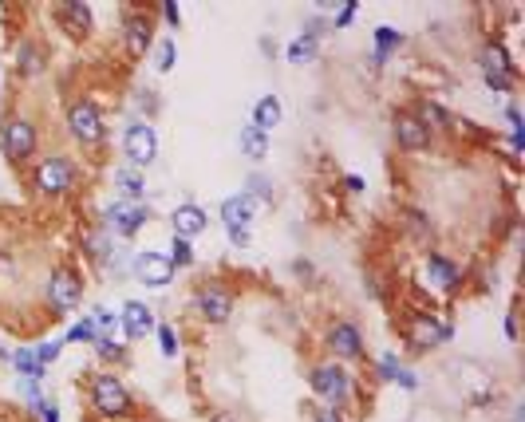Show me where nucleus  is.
<instances>
[{
	"instance_id": "obj_31",
	"label": "nucleus",
	"mask_w": 525,
	"mask_h": 422,
	"mask_svg": "<svg viewBox=\"0 0 525 422\" xmlns=\"http://www.w3.org/2000/svg\"><path fill=\"white\" fill-rule=\"evenodd\" d=\"M115 245H118V241H115L111 233H103V229H99V225H95V229H91V233H88V237H83V245H79V249H83V257H88L91 264H99V261H103V257H107V252H111Z\"/></svg>"
},
{
	"instance_id": "obj_6",
	"label": "nucleus",
	"mask_w": 525,
	"mask_h": 422,
	"mask_svg": "<svg viewBox=\"0 0 525 422\" xmlns=\"http://www.w3.org/2000/svg\"><path fill=\"white\" fill-rule=\"evenodd\" d=\"M0 154L12 166H28L40 154V127L28 111H8L0 118Z\"/></svg>"
},
{
	"instance_id": "obj_24",
	"label": "nucleus",
	"mask_w": 525,
	"mask_h": 422,
	"mask_svg": "<svg viewBox=\"0 0 525 422\" xmlns=\"http://www.w3.org/2000/svg\"><path fill=\"white\" fill-rule=\"evenodd\" d=\"M411 111L419 115L427 127H431V135H435V139H438V135H450V130H458V118L450 115V111H447V107L438 103V99H431V95H423V99H415Z\"/></svg>"
},
{
	"instance_id": "obj_43",
	"label": "nucleus",
	"mask_w": 525,
	"mask_h": 422,
	"mask_svg": "<svg viewBox=\"0 0 525 422\" xmlns=\"http://www.w3.org/2000/svg\"><path fill=\"white\" fill-rule=\"evenodd\" d=\"M360 16V5L355 0H348L344 8H332V16H328V24H332V32H344V28H352V20Z\"/></svg>"
},
{
	"instance_id": "obj_19",
	"label": "nucleus",
	"mask_w": 525,
	"mask_h": 422,
	"mask_svg": "<svg viewBox=\"0 0 525 422\" xmlns=\"http://www.w3.org/2000/svg\"><path fill=\"white\" fill-rule=\"evenodd\" d=\"M257 201L245 194V190H237V194H230V198H221V206H218V213H221V229L230 233V229H242V233H253V221H257Z\"/></svg>"
},
{
	"instance_id": "obj_8",
	"label": "nucleus",
	"mask_w": 525,
	"mask_h": 422,
	"mask_svg": "<svg viewBox=\"0 0 525 422\" xmlns=\"http://www.w3.org/2000/svg\"><path fill=\"white\" fill-rule=\"evenodd\" d=\"M233 308H237V293H233V288H225L221 281H210V276H206V281H198L194 293H190V312H194L201 324H210V328L230 324Z\"/></svg>"
},
{
	"instance_id": "obj_27",
	"label": "nucleus",
	"mask_w": 525,
	"mask_h": 422,
	"mask_svg": "<svg viewBox=\"0 0 525 422\" xmlns=\"http://www.w3.org/2000/svg\"><path fill=\"white\" fill-rule=\"evenodd\" d=\"M91 352H95V359L99 364H107L111 371H118L130 359V347H127V340L123 335H99V340L91 344Z\"/></svg>"
},
{
	"instance_id": "obj_52",
	"label": "nucleus",
	"mask_w": 525,
	"mask_h": 422,
	"mask_svg": "<svg viewBox=\"0 0 525 422\" xmlns=\"http://www.w3.org/2000/svg\"><path fill=\"white\" fill-rule=\"evenodd\" d=\"M344 190H348V194H364L367 182H364L360 174H344Z\"/></svg>"
},
{
	"instance_id": "obj_1",
	"label": "nucleus",
	"mask_w": 525,
	"mask_h": 422,
	"mask_svg": "<svg viewBox=\"0 0 525 422\" xmlns=\"http://www.w3.org/2000/svg\"><path fill=\"white\" fill-rule=\"evenodd\" d=\"M88 407L95 418L103 422H130L135 418V395H130L127 379L118 371L103 367L88 379Z\"/></svg>"
},
{
	"instance_id": "obj_50",
	"label": "nucleus",
	"mask_w": 525,
	"mask_h": 422,
	"mask_svg": "<svg viewBox=\"0 0 525 422\" xmlns=\"http://www.w3.org/2000/svg\"><path fill=\"white\" fill-rule=\"evenodd\" d=\"M162 20H166V28H178V24H182V8H178L174 0H166V5H162Z\"/></svg>"
},
{
	"instance_id": "obj_30",
	"label": "nucleus",
	"mask_w": 525,
	"mask_h": 422,
	"mask_svg": "<svg viewBox=\"0 0 525 422\" xmlns=\"http://www.w3.org/2000/svg\"><path fill=\"white\" fill-rule=\"evenodd\" d=\"M130 257H135V252H127L123 245H115L99 264H95V269H99L103 276H111V281H127V276H130Z\"/></svg>"
},
{
	"instance_id": "obj_21",
	"label": "nucleus",
	"mask_w": 525,
	"mask_h": 422,
	"mask_svg": "<svg viewBox=\"0 0 525 422\" xmlns=\"http://www.w3.org/2000/svg\"><path fill=\"white\" fill-rule=\"evenodd\" d=\"M479 71H490V76H510V79H521V67L514 64L510 47L502 40H486L479 47Z\"/></svg>"
},
{
	"instance_id": "obj_5",
	"label": "nucleus",
	"mask_w": 525,
	"mask_h": 422,
	"mask_svg": "<svg viewBox=\"0 0 525 422\" xmlns=\"http://www.w3.org/2000/svg\"><path fill=\"white\" fill-rule=\"evenodd\" d=\"M403 340H407V352H415V355L438 352V347H447L455 340V324L435 308H415V312H407V320H403Z\"/></svg>"
},
{
	"instance_id": "obj_3",
	"label": "nucleus",
	"mask_w": 525,
	"mask_h": 422,
	"mask_svg": "<svg viewBox=\"0 0 525 422\" xmlns=\"http://www.w3.org/2000/svg\"><path fill=\"white\" fill-rule=\"evenodd\" d=\"M64 130L83 150H99V147H107V139H111L107 115L99 111V103H95L91 95H71L64 103Z\"/></svg>"
},
{
	"instance_id": "obj_37",
	"label": "nucleus",
	"mask_w": 525,
	"mask_h": 422,
	"mask_svg": "<svg viewBox=\"0 0 525 422\" xmlns=\"http://www.w3.org/2000/svg\"><path fill=\"white\" fill-rule=\"evenodd\" d=\"M166 261L174 264V273L178 269H194V241H182V237H170V245H166Z\"/></svg>"
},
{
	"instance_id": "obj_15",
	"label": "nucleus",
	"mask_w": 525,
	"mask_h": 422,
	"mask_svg": "<svg viewBox=\"0 0 525 422\" xmlns=\"http://www.w3.org/2000/svg\"><path fill=\"white\" fill-rule=\"evenodd\" d=\"M47 16L56 20V28L67 36V40H88L95 32V8L88 0H56L52 8H47Z\"/></svg>"
},
{
	"instance_id": "obj_40",
	"label": "nucleus",
	"mask_w": 525,
	"mask_h": 422,
	"mask_svg": "<svg viewBox=\"0 0 525 422\" xmlns=\"http://www.w3.org/2000/svg\"><path fill=\"white\" fill-rule=\"evenodd\" d=\"M95 340H99V328H95L91 316H79V320L67 328V335H64V344H83V347H91Z\"/></svg>"
},
{
	"instance_id": "obj_12",
	"label": "nucleus",
	"mask_w": 525,
	"mask_h": 422,
	"mask_svg": "<svg viewBox=\"0 0 525 422\" xmlns=\"http://www.w3.org/2000/svg\"><path fill=\"white\" fill-rule=\"evenodd\" d=\"M123 159L127 166H135V170H147V166L159 162V150H162V139H159V127L154 123H142V118H130L123 127Z\"/></svg>"
},
{
	"instance_id": "obj_39",
	"label": "nucleus",
	"mask_w": 525,
	"mask_h": 422,
	"mask_svg": "<svg viewBox=\"0 0 525 422\" xmlns=\"http://www.w3.org/2000/svg\"><path fill=\"white\" fill-rule=\"evenodd\" d=\"M154 340H159L162 359H178V352H182V335H178L174 324H159V328H154Z\"/></svg>"
},
{
	"instance_id": "obj_20",
	"label": "nucleus",
	"mask_w": 525,
	"mask_h": 422,
	"mask_svg": "<svg viewBox=\"0 0 525 422\" xmlns=\"http://www.w3.org/2000/svg\"><path fill=\"white\" fill-rule=\"evenodd\" d=\"M210 229V213L198 206V201H182V206L170 210V233L182 241H198Z\"/></svg>"
},
{
	"instance_id": "obj_4",
	"label": "nucleus",
	"mask_w": 525,
	"mask_h": 422,
	"mask_svg": "<svg viewBox=\"0 0 525 422\" xmlns=\"http://www.w3.org/2000/svg\"><path fill=\"white\" fill-rule=\"evenodd\" d=\"M308 391H313L324 407H336V411H348L355 403V395H360L352 367L336 364V359H320V364L308 367Z\"/></svg>"
},
{
	"instance_id": "obj_41",
	"label": "nucleus",
	"mask_w": 525,
	"mask_h": 422,
	"mask_svg": "<svg viewBox=\"0 0 525 422\" xmlns=\"http://www.w3.org/2000/svg\"><path fill=\"white\" fill-rule=\"evenodd\" d=\"M88 316L95 320L99 335H118V308H107V304H95Z\"/></svg>"
},
{
	"instance_id": "obj_10",
	"label": "nucleus",
	"mask_w": 525,
	"mask_h": 422,
	"mask_svg": "<svg viewBox=\"0 0 525 422\" xmlns=\"http://www.w3.org/2000/svg\"><path fill=\"white\" fill-rule=\"evenodd\" d=\"M324 352L328 359H336V364H360V359H367V340H364V332H360V324L355 320H328V328H324Z\"/></svg>"
},
{
	"instance_id": "obj_9",
	"label": "nucleus",
	"mask_w": 525,
	"mask_h": 422,
	"mask_svg": "<svg viewBox=\"0 0 525 422\" xmlns=\"http://www.w3.org/2000/svg\"><path fill=\"white\" fill-rule=\"evenodd\" d=\"M423 284H427V293L458 296L462 284H467V273H462V264L450 257V252L427 249V252H423Z\"/></svg>"
},
{
	"instance_id": "obj_7",
	"label": "nucleus",
	"mask_w": 525,
	"mask_h": 422,
	"mask_svg": "<svg viewBox=\"0 0 525 422\" xmlns=\"http://www.w3.org/2000/svg\"><path fill=\"white\" fill-rule=\"evenodd\" d=\"M83 293H88V281L76 264H56L44 281V308L52 312V320H67L83 304Z\"/></svg>"
},
{
	"instance_id": "obj_55",
	"label": "nucleus",
	"mask_w": 525,
	"mask_h": 422,
	"mask_svg": "<svg viewBox=\"0 0 525 422\" xmlns=\"http://www.w3.org/2000/svg\"><path fill=\"white\" fill-rule=\"evenodd\" d=\"M206 422H237V418H233V415H225V411H218V415H210Z\"/></svg>"
},
{
	"instance_id": "obj_38",
	"label": "nucleus",
	"mask_w": 525,
	"mask_h": 422,
	"mask_svg": "<svg viewBox=\"0 0 525 422\" xmlns=\"http://www.w3.org/2000/svg\"><path fill=\"white\" fill-rule=\"evenodd\" d=\"M403 367H407V364L399 359V352H379V355H376V364H372V371H376V379H379V383H396V376H399Z\"/></svg>"
},
{
	"instance_id": "obj_29",
	"label": "nucleus",
	"mask_w": 525,
	"mask_h": 422,
	"mask_svg": "<svg viewBox=\"0 0 525 422\" xmlns=\"http://www.w3.org/2000/svg\"><path fill=\"white\" fill-rule=\"evenodd\" d=\"M403 229H407V233L415 237V241H435V221H431V213L427 210H415V206H407L403 210Z\"/></svg>"
},
{
	"instance_id": "obj_32",
	"label": "nucleus",
	"mask_w": 525,
	"mask_h": 422,
	"mask_svg": "<svg viewBox=\"0 0 525 422\" xmlns=\"http://www.w3.org/2000/svg\"><path fill=\"white\" fill-rule=\"evenodd\" d=\"M502 118H506V127H510V150L521 154V147H525V118H521V103H518V99H510V103L502 107Z\"/></svg>"
},
{
	"instance_id": "obj_28",
	"label": "nucleus",
	"mask_w": 525,
	"mask_h": 422,
	"mask_svg": "<svg viewBox=\"0 0 525 422\" xmlns=\"http://www.w3.org/2000/svg\"><path fill=\"white\" fill-rule=\"evenodd\" d=\"M8 367L16 371L20 379H28V383H44V376H47V367L36 359V352L32 347H12V359H8Z\"/></svg>"
},
{
	"instance_id": "obj_49",
	"label": "nucleus",
	"mask_w": 525,
	"mask_h": 422,
	"mask_svg": "<svg viewBox=\"0 0 525 422\" xmlns=\"http://www.w3.org/2000/svg\"><path fill=\"white\" fill-rule=\"evenodd\" d=\"M396 387H403V391H419L423 383H419V376H415V367H403L399 376H396Z\"/></svg>"
},
{
	"instance_id": "obj_46",
	"label": "nucleus",
	"mask_w": 525,
	"mask_h": 422,
	"mask_svg": "<svg viewBox=\"0 0 525 422\" xmlns=\"http://www.w3.org/2000/svg\"><path fill=\"white\" fill-rule=\"evenodd\" d=\"M32 415L40 422H59V407H56V399H40L32 407Z\"/></svg>"
},
{
	"instance_id": "obj_18",
	"label": "nucleus",
	"mask_w": 525,
	"mask_h": 422,
	"mask_svg": "<svg viewBox=\"0 0 525 422\" xmlns=\"http://www.w3.org/2000/svg\"><path fill=\"white\" fill-rule=\"evenodd\" d=\"M154 328H159V316L147 300H123L118 304V332H123L127 344L147 340V335H154Z\"/></svg>"
},
{
	"instance_id": "obj_36",
	"label": "nucleus",
	"mask_w": 525,
	"mask_h": 422,
	"mask_svg": "<svg viewBox=\"0 0 525 422\" xmlns=\"http://www.w3.org/2000/svg\"><path fill=\"white\" fill-rule=\"evenodd\" d=\"M273 190H277V186H273V178H265L261 170H253V174L245 178V194L253 198L257 206H273V198H277V194H273Z\"/></svg>"
},
{
	"instance_id": "obj_17",
	"label": "nucleus",
	"mask_w": 525,
	"mask_h": 422,
	"mask_svg": "<svg viewBox=\"0 0 525 422\" xmlns=\"http://www.w3.org/2000/svg\"><path fill=\"white\" fill-rule=\"evenodd\" d=\"M130 276L147 288H170L174 284V264L166 261V252L159 249H142L130 257Z\"/></svg>"
},
{
	"instance_id": "obj_23",
	"label": "nucleus",
	"mask_w": 525,
	"mask_h": 422,
	"mask_svg": "<svg viewBox=\"0 0 525 422\" xmlns=\"http://www.w3.org/2000/svg\"><path fill=\"white\" fill-rule=\"evenodd\" d=\"M403 44H407V36H403L396 24H376V28H372V67L384 71L387 59L396 56Z\"/></svg>"
},
{
	"instance_id": "obj_33",
	"label": "nucleus",
	"mask_w": 525,
	"mask_h": 422,
	"mask_svg": "<svg viewBox=\"0 0 525 422\" xmlns=\"http://www.w3.org/2000/svg\"><path fill=\"white\" fill-rule=\"evenodd\" d=\"M150 59H154V71H174V64H178V40L174 36H159L154 40V47H150Z\"/></svg>"
},
{
	"instance_id": "obj_13",
	"label": "nucleus",
	"mask_w": 525,
	"mask_h": 422,
	"mask_svg": "<svg viewBox=\"0 0 525 422\" xmlns=\"http://www.w3.org/2000/svg\"><path fill=\"white\" fill-rule=\"evenodd\" d=\"M150 206L147 201H111V206L103 210L99 217V229L103 233H111L115 241H130V237H139L142 229L150 225Z\"/></svg>"
},
{
	"instance_id": "obj_48",
	"label": "nucleus",
	"mask_w": 525,
	"mask_h": 422,
	"mask_svg": "<svg viewBox=\"0 0 525 422\" xmlns=\"http://www.w3.org/2000/svg\"><path fill=\"white\" fill-rule=\"evenodd\" d=\"M293 276H296V281H316V264L304 261V257H296L293 261Z\"/></svg>"
},
{
	"instance_id": "obj_53",
	"label": "nucleus",
	"mask_w": 525,
	"mask_h": 422,
	"mask_svg": "<svg viewBox=\"0 0 525 422\" xmlns=\"http://www.w3.org/2000/svg\"><path fill=\"white\" fill-rule=\"evenodd\" d=\"M257 47H261V56H277L281 52V47H277V40H273V36H261V40H257Z\"/></svg>"
},
{
	"instance_id": "obj_22",
	"label": "nucleus",
	"mask_w": 525,
	"mask_h": 422,
	"mask_svg": "<svg viewBox=\"0 0 525 422\" xmlns=\"http://www.w3.org/2000/svg\"><path fill=\"white\" fill-rule=\"evenodd\" d=\"M111 190H115V201H147V174L118 162L111 170Z\"/></svg>"
},
{
	"instance_id": "obj_42",
	"label": "nucleus",
	"mask_w": 525,
	"mask_h": 422,
	"mask_svg": "<svg viewBox=\"0 0 525 422\" xmlns=\"http://www.w3.org/2000/svg\"><path fill=\"white\" fill-rule=\"evenodd\" d=\"M328 32H332V24H328V16H320V12H313V16L301 24V36H308V40H316V44H324Z\"/></svg>"
},
{
	"instance_id": "obj_45",
	"label": "nucleus",
	"mask_w": 525,
	"mask_h": 422,
	"mask_svg": "<svg viewBox=\"0 0 525 422\" xmlns=\"http://www.w3.org/2000/svg\"><path fill=\"white\" fill-rule=\"evenodd\" d=\"M482 83H486V91H490V95H510V99H514V91H518V79L490 76V71H482Z\"/></svg>"
},
{
	"instance_id": "obj_14",
	"label": "nucleus",
	"mask_w": 525,
	"mask_h": 422,
	"mask_svg": "<svg viewBox=\"0 0 525 422\" xmlns=\"http://www.w3.org/2000/svg\"><path fill=\"white\" fill-rule=\"evenodd\" d=\"M391 142H396L399 150H407V154H423V150L435 147V135L411 107H399V111L391 115Z\"/></svg>"
},
{
	"instance_id": "obj_35",
	"label": "nucleus",
	"mask_w": 525,
	"mask_h": 422,
	"mask_svg": "<svg viewBox=\"0 0 525 422\" xmlns=\"http://www.w3.org/2000/svg\"><path fill=\"white\" fill-rule=\"evenodd\" d=\"M320 56V44L316 40H308V36H301L296 32V40L284 47V59H289V64H296V67H304V64H313V59Z\"/></svg>"
},
{
	"instance_id": "obj_54",
	"label": "nucleus",
	"mask_w": 525,
	"mask_h": 422,
	"mask_svg": "<svg viewBox=\"0 0 525 422\" xmlns=\"http://www.w3.org/2000/svg\"><path fill=\"white\" fill-rule=\"evenodd\" d=\"M502 332H506V340H510V344H518V316H514V312H510V316H506Z\"/></svg>"
},
{
	"instance_id": "obj_26",
	"label": "nucleus",
	"mask_w": 525,
	"mask_h": 422,
	"mask_svg": "<svg viewBox=\"0 0 525 422\" xmlns=\"http://www.w3.org/2000/svg\"><path fill=\"white\" fill-rule=\"evenodd\" d=\"M269 135L265 130H257L253 123H242V130H237V150H242V159L249 162H265L269 159Z\"/></svg>"
},
{
	"instance_id": "obj_2",
	"label": "nucleus",
	"mask_w": 525,
	"mask_h": 422,
	"mask_svg": "<svg viewBox=\"0 0 525 422\" xmlns=\"http://www.w3.org/2000/svg\"><path fill=\"white\" fill-rule=\"evenodd\" d=\"M79 178H83L79 162L64 150H47L44 159H36V166H32V190H36V198H44V201L71 198L79 190Z\"/></svg>"
},
{
	"instance_id": "obj_25",
	"label": "nucleus",
	"mask_w": 525,
	"mask_h": 422,
	"mask_svg": "<svg viewBox=\"0 0 525 422\" xmlns=\"http://www.w3.org/2000/svg\"><path fill=\"white\" fill-rule=\"evenodd\" d=\"M281 118H284L281 95H261V99L253 103V115H249V123H253L257 130H265V135H273V130L281 127Z\"/></svg>"
},
{
	"instance_id": "obj_16",
	"label": "nucleus",
	"mask_w": 525,
	"mask_h": 422,
	"mask_svg": "<svg viewBox=\"0 0 525 422\" xmlns=\"http://www.w3.org/2000/svg\"><path fill=\"white\" fill-rule=\"evenodd\" d=\"M47 64H52V56H47V44L36 40V36H20L16 47H12V71H16V79H40Z\"/></svg>"
},
{
	"instance_id": "obj_34",
	"label": "nucleus",
	"mask_w": 525,
	"mask_h": 422,
	"mask_svg": "<svg viewBox=\"0 0 525 422\" xmlns=\"http://www.w3.org/2000/svg\"><path fill=\"white\" fill-rule=\"evenodd\" d=\"M130 103H135V118H142V123H154L159 111H162V95L154 91V87H139Z\"/></svg>"
},
{
	"instance_id": "obj_44",
	"label": "nucleus",
	"mask_w": 525,
	"mask_h": 422,
	"mask_svg": "<svg viewBox=\"0 0 525 422\" xmlns=\"http://www.w3.org/2000/svg\"><path fill=\"white\" fill-rule=\"evenodd\" d=\"M64 347H67L64 340H40V344H36V347H32V352H36V359H40V364H44V367H52V364H56V359H59V355H64Z\"/></svg>"
},
{
	"instance_id": "obj_11",
	"label": "nucleus",
	"mask_w": 525,
	"mask_h": 422,
	"mask_svg": "<svg viewBox=\"0 0 525 422\" xmlns=\"http://www.w3.org/2000/svg\"><path fill=\"white\" fill-rule=\"evenodd\" d=\"M118 40H123V52L127 59H147L150 47H154V12L150 8H123L118 16Z\"/></svg>"
},
{
	"instance_id": "obj_51",
	"label": "nucleus",
	"mask_w": 525,
	"mask_h": 422,
	"mask_svg": "<svg viewBox=\"0 0 525 422\" xmlns=\"http://www.w3.org/2000/svg\"><path fill=\"white\" fill-rule=\"evenodd\" d=\"M225 237H230L233 249H249V245H253V233H242V229H230Z\"/></svg>"
},
{
	"instance_id": "obj_47",
	"label": "nucleus",
	"mask_w": 525,
	"mask_h": 422,
	"mask_svg": "<svg viewBox=\"0 0 525 422\" xmlns=\"http://www.w3.org/2000/svg\"><path fill=\"white\" fill-rule=\"evenodd\" d=\"M313 422H348V415L344 411H336V407H313Z\"/></svg>"
}]
</instances>
